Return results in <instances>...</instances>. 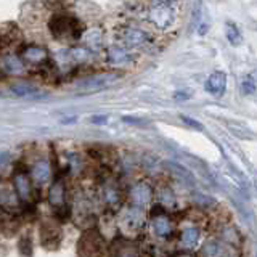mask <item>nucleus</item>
<instances>
[{"label":"nucleus","instance_id":"nucleus-1","mask_svg":"<svg viewBox=\"0 0 257 257\" xmlns=\"http://www.w3.org/2000/svg\"><path fill=\"white\" fill-rule=\"evenodd\" d=\"M49 29L53 39L61 40V42H74V40H79L84 34L82 23L76 16L64 13L55 15L49 23Z\"/></svg>","mask_w":257,"mask_h":257},{"label":"nucleus","instance_id":"nucleus-2","mask_svg":"<svg viewBox=\"0 0 257 257\" xmlns=\"http://www.w3.org/2000/svg\"><path fill=\"white\" fill-rule=\"evenodd\" d=\"M122 79V74L118 71H106V73H98L85 77L79 82H76V92L80 95H87V93H95L104 89H109L111 85L119 82Z\"/></svg>","mask_w":257,"mask_h":257},{"label":"nucleus","instance_id":"nucleus-3","mask_svg":"<svg viewBox=\"0 0 257 257\" xmlns=\"http://www.w3.org/2000/svg\"><path fill=\"white\" fill-rule=\"evenodd\" d=\"M148 16L154 27L159 31H167L169 27L175 25L177 10L174 8V3L167 2V0H154L148 11Z\"/></svg>","mask_w":257,"mask_h":257},{"label":"nucleus","instance_id":"nucleus-4","mask_svg":"<svg viewBox=\"0 0 257 257\" xmlns=\"http://www.w3.org/2000/svg\"><path fill=\"white\" fill-rule=\"evenodd\" d=\"M79 251L84 257H106V248L100 235H97V231L85 233L80 239Z\"/></svg>","mask_w":257,"mask_h":257},{"label":"nucleus","instance_id":"nucleus-5","mask_svg":"<svg viewBox=\"0 0 257 257\" xmlns=\"http://www.w3.org/2000/svg\"><path fill=\"white\" fill-rule=\"evenodd\" d=\"M119 36L122 44H124V47H127V49H140V47L147 45L150 40L148 34L137 27H124V31H122Z\"/></svg>","mask_w":257,"mask_h":257},{"label":"nucleus","instance_id":"nucleus-6","mask_svg":"<svg viewBox=\"0 0 257 257\" xmlns=\"http://www.w3.org/2000/svg\"><path fill=\"white\" fill-rule=\"evenodd\" d=\"M225 90H227V74L224 71H214L209 76L206 82V92L215 98H220L224 97Z\"/></svg>","mask_w":257,"mask_h":257},{"label":"nucleus","instance_id":"nucleus-7","mask_svg":"<svg viewBox=\"0 0 257 257\" xmlns=\"http://www.w3.org/2000/svg\"><path fill=\"white\" fill-rule=\"evenodd\" d=\"M142 224H143V217H142L140 209L132 207V209H128V211L124 214V217H122L121 229H122V231L135 235V233L140 230V227H142Z\"/></svg>","mask_w":257,"mask_h":257},{"label":"nucleus","instance_id":"nucleus-8","mask_svg":"<svg viewBox=\"0 0 257 257\" xmlns=\"http://www.w3.org/2000/svg\"><path fill=\"white\" fill-rule=\"evenodd\" d=\"M21 58L25 60V63L42 64L45 61H49V51L40 45H29L21 51Z\"/></svg>","mask_w":257,"mask_h":257},{"label":"nucleus","instance_id":"nucleus-9","mask_svg":"<svg viewBox=\"0 0 257 257\" xmlns=\"http://www.w3.org/2000/svg\"><path fill=\"white\" fill-rule=\"evenodd\" d=\"M2 71L3 74H23L25 73V60L13 53H3Z\"/></svg>","mask_w":257,"mask_h":257},{"label":"nucleus","instance_id":"nucleus-10","mask_svg":"<svg viewBox=\"0 0 257 257\" xmlns=\"http://www.w3.org/2000/svg\"><path fill=\"white\" fill-rule=\"evenodd\" d=\"M10 90L13 92V95L20 97V98H31V100H40V98H45V93H40L37 87H34L32 84L27 82H21V84H13L10 87Z\"/></svg>","mask_w":257,"mask_h":257},{"label":"nucleus","instance_id":"nucleus-11","mask_svg":"<svg viewBox=\"0 0 257 257\" xmlns=\"http://www.w3.org/2000/svg\"><path fill=\"white\" fill-rule=\"evenodd\" d=\"M130 196H132V201L137 204V206H147V204L151 201V188L150 185L140 182L132 188L130 191Z\"/></svg>","mask_w":257,"mask_h":257},{"label":"nucleus","instance_id":"nucleus-12","mask_svg":"<svg viewBox=\"0 0 257 257\" xmlns=\"http://www.w3.org/2000/svg\"><path fill=\"white\" fill-rule=\"evenodd\" d=\"M113 257H140V253L135 244L126 239H118L113 246Z\"/></svg>","mask_w":257,"mask_h":257},{"label":"nucleus","instance_id":"nucleus-13","mask_svg":"<svg viewBox=\"0 0 257 257\" xmlns=\"http://www.w3.org/2000/svg\"><path fill=\"white\" fill-rule=\"evenodd\" d=\"M13 183H15V190H16V193H18V196L21 198V200L26 201L27 198L31 196V182H29L27 175H25V174L15 175Z\"/></svg>","mask_w":257,"mask_h":257},{"label":"nucleus","instance_id":"nucleus-14","mask_svg":"<svg viewBox=\"0 0 257 257\" xmlns=\"http://www.w3.org/2000/svg\"><path fill=\"white\" fill-rule=\"evenodd\" d=\"M32 177L37 183H45L50 180V164L45 159L37 161L32 167Z\"/></svg>","mask_w":257,"mask_h":257},{"label":"nucleus","instance_id":"nucleus-15","mask_svg":"<svg viewBox=\"0 0 257 257\" xmlns=\"http://www.w3.org/2000/svg\"><path fill=\"white\" fill-rule=\"evenodd\" d=\"M225 34H227V39H229V42H230L233 47L241 45L243 36H241V31H239L235 23H231V21L225 23Z\"/></svg>","mask_w":257,"mask_h":257},{"label":"nucleus","instance_id":"nucleus-16","mask_svg":"<svg viewBox=\"0 0 257 257\" xmlns=\"http://www.w3.org/2000/svg\"><path fill=\"white\" fill-rule=\"evenodd\" d=\"M63 200H64V186L61 182H56L51 185L49 191V201L51 206H60V204H63Z\"/></svg>","mask_w":257,"mask_h":257},{"label":"nucleus","instance_id":"nucleus-17","mask_svg":"<svg viewBox=\"0 0 257 257\" xmlns=\"http://www.w3.org/2000/svg\"><path fill=\"white\" fill-rule=\"evenodd\" d=\"M106 60L109 63H124L128 60V53L126 49H121V47H111L106 53Z\"/></svg>","mask_w":257,"mask_h":257},{"label":"nucleus","instance_id":"nucleus-18","mask_svg":"<svg viewBox=\"0 0 257 257\" xmlns=\"http://www.w3.org/2000/svg\"><path fill=\"white\" fill-rule=\"evenodd\" d=\"M182 243L186 248H195L200 243V231L196 229H188L182 233Z\"/></svg>","mask_w":257,"mask_h":257},{"label":"nucleus","instance_id":"nucleus-19","mask_svg":"<svg viewBox=\"0 0 257 257\" xmlns=\"http://www.w3.org/2000/svg\"><path fill=\"white\" fill-rule=\"evenodd\" d=\"M154 231L157 233L159 236H167L171 233V222H169L167 217H157L154 219Z\"/></svg>","mask_w":257,"mask_h":257},{"label":"nucleus","instance_id":"nucleus-20","mask_svg":"<svg viewBox=\"0 0 257 257\" xmlns=\"http://www.w3.org/2000/svg\"><path fill=\"white\" fill-rule=\"evenodd\" d=\"M102 32L98 29H92L90 32H87V45L90 47L92 50H98L102 47Z\"/></svg>","mask_w":257,"mask_h":257},{"label":"nucleus","instance_id":"nucleus-21","mask_svg":"<svg viewBox=\"0 0 257 257\" xmlns=\"http://www.w3.org/2000/svg\"><path fill=\"white\" fill-rule=\"evenodd\" d=\"M159 201L162 206H166V207H175V204H177L175 195L169 188H162L159 191Z\"/></svg>","mask_w":257,"mask_h":257},{"label":"nucleus","instance_id":"nucleus-22","mask_svg":"<svg viewBox=\"0 0 257 257\" xmlns=\"http://www.w3.org/2000/svg\"><path fill=\"white\" fill-rule=\"evenodd\" d=\"M222 254V248L219 243L209 241L203 246V256L204 257H219Z\"/></svg>","mask_w":257,"mask_h":257},{"label":"nucleus","instance_id":"nucleus-23","mask_svg":"<svg viewBox=\"0 0 257 257\" xmlns=\"http://www.w3.org/2000/svg\"><path fill=\"white\" fill-rule=\"evenodd\" d=\"M104 200L109 204H114L119 201V191L114 185H106L104 186Z\"/></svg>","mask_w":257,"mask_h":257},{"label":"nucleus","instance_id":"nucleus-24","mask_svg":"<svg viewBox=\"0 0 257 257\" xmlns=\"http://www.w3.org/2000/svg\"><path fill=\"white\" fill-rule=\"evenodd\" d=\"M256 82L253 77H246L241 82V93L243 95H253V93H256Z\"/></svg>","mask_w":257,"mask_h":257},{"label":"nucleus","instance_id":"nucleus-25","mask_svg":"<svg viewBox=\"0 0 257 257\" xmlns=\"http://www.w3.org/2000/svg\"><path fill=\"white\" fill-rule=\"evenodd\" d=\"M180 121H182L185 126L195 128V130H198V132H203L204 130V127H203L201 122H198L196 119H191V118H188V116H180Z\"/></svg>","mask_w":257,"mask_h":257},{"label":"nucleus","instance_id":"nucleus-26","mask_svg":"<svg viewBox=\"0 0 257 257\" xmlns=\"http://www.w3.org/2000/svg\"><path fill=\"white\" fill-rule=\"evenodd\" d=\"M172 167H174V171L177 172V175H180L183 180L188 185H193V177H191V174L186 171V169H183L182 166H177V164H172Z\"/></svg>","mask_w":257,"mask_h":257},{"label":"nucleus","instance_id":"nucleus-27","mask_svg":"<svg viewBox=\"0 0 257 257\" xmlns=\"http://www.w3.org/2000/svg\"><path fill=\"white\" fill-rule=\"evenodd\" d=\"M201 13H203V2L201 0H195V11H193V16H195V25L200 23Z\"/></svg>","mask_w":257,"mask_h":257},{"label":"nucleus","instance_id":"nucleus-28","mask_svg":"<svg viewBox=\"0 0 257 257\" xmlns=\"http://www.w3.org/2000/svg\"><path fill=\"white\" fill-rule=\"evenodd\" d=\"M122 121L127 122V124H133V126H143V124H147V121L138 119V118H130V116H124V118H122Z\"/></svg>","mask_w":257,"mask_h":257},{"label":"nucleus","instance_id":"nucleus-29","mask_svg":"<svg viewBox=\"0 0 257 257\" xmlns=\"http://www.w3.org/2000/svg\"><path fill=\"white\" fill-rule=\"evenodd\" d=\"M108 121V116H92L90 118V122L92 124H104V122Z\"/></svg>","mask_w":257,"mask_h":257},{"label":"nucleus","instance_id":"nucleus-30","mask_svg":"<svg viewBox=\"0 0 257 257\" xmlns=\"http://www.w3.org/2000/svg\"><path fill=\"white\" fill-rule=\"evenodd\" d=\"M174 98H182V100H188V95L186 93H182V92H177V93H174Z\"/></svg>","mask_w":257,"mask_h":257},{"label":"nucleus","instance_id":"nucleus-31","mask_svg":"<svg viewBox=\"0 0 257 257\" xmlns=\"http://www.w3.org/2000/svg\"><path fill=\"white\" fill-rule=\"evenodd\" d=\"M206 32H207V25L204 26V23H203V25L200 26V29H198V34H200V36H204Z\"/></svg>","mask_w":257,"mask_h":257}]
</instances>
